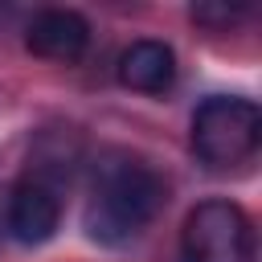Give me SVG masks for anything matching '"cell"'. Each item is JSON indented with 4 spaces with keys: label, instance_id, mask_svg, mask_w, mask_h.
Instances as JSON below:
<instances>
[{
    "label": "cell",
    "instance_id": "obj_1",
    "mask_svg": "<svg viewBox=\"0 0 262 262\" xmlns=\"http://www.w3.org/2000/svg\"><path fill=\"white\" fill-rule=\"evenodd\" d=\"M168 205L164 172L123 147H111L90 168V196L82 225L98 246H127L135 242Z\"/></svg>",
    "mask_w": 262,
    "mask_h": 262
},
{
    "label": "cell",
    "instance_id": "obj_2",
    "mask_svg": "<svg viewBox=\"0 0 262 262\" xmlns=\"http://www.w3.org/2000/svg\"><path fill=\"white\" fill-rule=\"evenodd\" d=\"M262 115L250 98L213 94L192 115V151L205 168H237L258 151Z\"/></svg>",
    "mask_w": 262,
    "mask_h": 262
},
{
    "label": "cell",
    "instance_id": "obj_3",
    "mask_svg": "<svg viewBox=\"0 0 262 262\" xmlns=\"http://www.w3.org/2000/svg\"><path fill=\"white\" fill-rule=\"evenodd\" d=\"M184 262H254V221L233 201H201L180 229Z\"/></svg>",
    "mask_w": 262,
    "mask_h": 262
},
{
    "label": "cell",
    "instance_id": "obj_4",
    "mask_svg": "<svg viewBox=\"0 0 262 262\" xmlns=\"http://www.w3.org/2000/svg\"><path fill=\"white\" fill-rule=\"evenodd\" d=\"M61 225V188L45 184L41 176H20L4 201V229L20 246H41Z\"/></svg>",
    "mask_w": 262,
    "mask_h": 262
},
{
    "label": "cell",
    "instance_id": "obj_5",
    "mask_svg": "<svg viewBox=\"0 0 262 262\" xmlns=\"http://www.w3.org/2000/svg\"><path fill=\"white\" fill-rule=\"evenodd\" d=\"M25 45H29V53H37L45 61L74 66L86 53V45H90V25L74 8H45V12H37L29 20Z\"/></svg>",
    "mask_w": 262,
    "mask_h": 262
},
{
    "label": "cell",
    "instance_id": "obj_6",
    "mask_svg": "<svg viewBox=\"0 0 262 262\" xmlns=\"http://www.w3.org/2000/svg\"><path fill=\"white\" fill-rule=\"evenodd\" d=\"M119 82L127 90H139V94H164L172 90L176 82V53L164 45V41H131L123 53H119V66H115Z\"/></svg>",
    "mask_w": 262,
    "mask_h": 262
},
{
    "label": "cell",
    "instance_id": "obj_7",
    "mask_svg": "<svg viewBox=\"0 0 262 262\" xmlns=\"http://www.w3.org/2000/svg\"><path fill=\"white\" fill-rule=\"evenodd\" d=\"M242 16V8H225V4H196L192 8V20H201V25H233Z\"/></svg>",
    "mask_w": 262,
    "mask_h": 262
}]
</instances>
